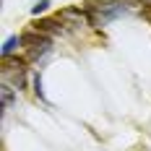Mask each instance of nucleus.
Returning a JSON list of instances; mask_svg holds the SVG:
<instances>
[{
    "label": "nucleus",
    "mask_w": 151,
    "mask_h": 151,
    "mask_svg": "<svg viewBox=\"0 0 151 151\" xmlns=\"http://www.w3.org/2000/svg\"><path fill=\"white\" fill-rule=\"evenodd\" d=\"M86 13L94 24H109L112 18L125 13V3L115 0V3H104V5H86Z\"/></svg>",
    "instance_id": "obj_1"
},
{
    "label": "nucleus",
    "mask_w": 151,
    "mask_h": 151,
    "mask_svg": "<svg viewBox=\"0 0 151 151\" xmlns=\"http://www.w3.org/2000/svg\"><path fill=\"white\" fill-rule=\"evenodd\" d=\"M24 45H29V60H39L50 52V39L45 34H24Z\"/></svg>",
    "instance_id": "obj_2"
},
{
    "label": "nucleus",
    "mask_w": 151,
    "mask_h": 151,
    "mask_svg": "<svg viewBox=\"0 0 151 151\" xmlns=\"http://www.w3.org/2000/svg\"><path fill=\"white\" fill-rule=\"evenodd\" d=\"M58 21H65V24H70V26H83L91 18H89V13H83V11H78V8H65V11H60Z\"/></svg>",
    "instance_id": "obj_3"
},
{
    "label": "nucleus",
    "mask_w": 151,
    "mask_h": 151,
    "mask_svg": "<svg viewBox=\"0 0 151 151\" xmlns=\"http://www.w3.org/2000/svg\"><path fill=\"white\" fill-rule=\"evenodd\" d=\"M63 21H39L37 24V31L39 34H63V26H58Z\"/></svg>",
    "instance_id": "obj_4"
},
{
    "label": "nucleus",
    "mask_w": 151,
    "mask_h": 151,
    "mask_svg": "<svg viewBox=\"0 0 151 151\" xmlns=\"http://www.w3.org/2000/svg\"><path fill=\"white\" fill-rule=\"evenodd\" d=\"M21 45H24V37H8L5 45H3V58H11Z\"/></svg>",
    "instance_id": "obj_5"
},
{
    "label": "nucleus",
    "mask_w": 151,
    "mask_h": 151,
    "mask_svg": "<svg viewBox=\"0 0 151 151\" xmlns=\"http://www.w3.org/2000/svg\"><path fill=\"white\" fill-rule=\"evenodd\" d=\"M0 96H3V102H0V104H3V109H8V107L13 104V86L3 83V86H0Z\"/></svg>",
    "instance_id": "obj_6"
},
{
    "label": "nucleus",
    "mask_w": 151,
    "mask_h": 151,
    "mask_svg": "<svg viewBox=\"0 0 151 151\" xmlns=\"http://www.w3.org/2000/svg\"><path fill=\"white\" fill-rule=\"evenodd\" d=\"M34 94H37V96H39L42 102H47V96H45V89H42V76H39V73L34 76Z\"/></svg>",
    "instance_id": "obj_7"
},
{
    "label": "nucleus",
    "mask_w": 151,
    "mask_h": 151,
    "mask_svg": "<svg viewBox=\"0 0 151 151\" xmlns=\"http://www.w3.org/2000/svg\"><path fill=\"white\" fill-rule=\"evenodd\" d=\"M47 5H50V0H37V3L31 5V16H39L42 11H47Z\"/></svg>",
    "instance_id": "obj_8"
}]
</instances>
